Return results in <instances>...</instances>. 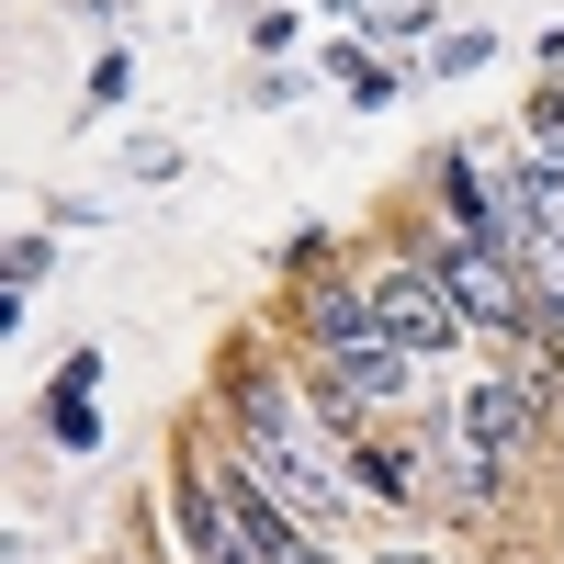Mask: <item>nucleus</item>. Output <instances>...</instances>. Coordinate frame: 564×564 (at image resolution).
<instances>
[{
	"label": "nucleus",
	"mask_w": 564,
	"mask_h": 564,
	"mask_svg": "<svg viewBox=\"0 0 564 564\" xmlns=\"http://www.w3.org/2000/svg\"><path fill=\"white\" fill-rule=\"evenodd\" d=\"M372 564H441V553H372Z\"/></svg>",
	"instance_id": "obj_10"
},
{
	"label": "nucleus",
	"mask_w": 564,
	"mask_h": 564,
	"mask_svg": "<svg viewBox=\"0 0 564 564\" xmlns=\"http://www.w3.org/2000/svg\"><path fill=\"white\" fill-rule=\"evenodd\" d=\"M463 441H475L486 463L531 452V384H463Z\"/></svg>",
	"instance_id": "obj_4"
},
{
	"label": "nucleus",
	"mask_w": 564,
	"mask_h": 564,
	"mask_svg": "<svg viewBox=\"0 0 564 564\" xmlns=\"http://www.w3.org/2000/svg\"><path fill=\"white\" fill-rule=\"evenodd\" d=\"M238 452L260 463V486L282 497V508H305V520H327L350 486H339V452H327V430H316V406L294 395V384H271V372H249L238 384Z\"/></svg>",
	"instance_id": "obj_1"
},
{
	"label": "nucleus",
	"mask_w": 564,
	"mask_h": 564,
	"mask_svg": "<svg viewBox=\"0 0 564 564\" xmlns=\"http://www.w3.org/2000/svg\"><path fill=\"white\" fill-rule=\"evenodd\" d=\"M305 327H316V350H327V361L361 350V339H384V316H372V282H316V294H305Z\"/></svg>",
	"instance_id": "obj_5"
},
{
	"label": "nucleus",
	"mask_w": 564,
	"mask_h": 564,
	"mask_svg": "<svg viewBox=\"0 0 564 564\" xmlns=\"http://www.w3.org/2000/svg\"><path fill=\"white\" fill-rule=\"evenodd\" d=\"M361 486L372 497H417V441L406 452H361Z\"/></svg>",
	"instance_id": "obj_7"
},
{
	"label": "nucleus",
	"mask_w": 564,
	"mask_h": 564,
	"mask_svg": "<svg viewBox=\"0 0 564 564\" xmlns=\"http://www.w3.org/2000/svg\"><path fill=\"white\" fill-rule=\"evenodd\" d=\"M542 316H553V327H564V238H553V249H542Z\"/></svg>",
	"instance_id": "obj_9"
},
{
	"label": "nucleus",
	"mask_w": 564,
	"mask_h": 564,
	"mask_svg": "<svg viewBox=\"0 0 564 564\" xmlns=\"http://www.w3.org/2000/svg\"><path fill=\"white\" fill-rule=\"evenodd\" d=\"M372 316H384V339H395V350H417V361L463 339V305H452L441 260H395V271H372Z\"/></svg>",
	"instance_id": "obj_2"
},
{
	"label": "nucleus",
	"mask_w": 564,
	"mask_h": 564,
	"mask_svg": "<svg viewBox=\"0 0 564 564\" xmlns=\"http://www.w3.org/2000/svg\"><path fill=\"white\" fill-rule=\"evenodd\" d=\"M531 135H542V159H564V90H542V102H531Z\"/></svg>",
	"instance_id": "obj_8"
},
{
	"label": "nucleus",
	"mask_w": 564,
	"mask_h": 564,
	"mask_svg": "<svg viewBox=\"0 0 564 564\" xmlns=\"http://www.w3.org/2000/svg\"><path fill=\"white\" fill-rule=\"evenodd\" d=\"M441 282H452V305H463V327H520V260L508 249H486V238H463V249H441Z\"/></svg>",
	"instance_id": "obj_3"
},
{
	"label": "nucleus",
	"mask_w": 564,
	"mask_h": 564,
	"mask_svg": "<svg viewBox=\"0 0 564 564\" xmlns=\"http://www.w3.org/2000/svg\"><path fill=\"white\" fill-rule=\"evenodd\" d=\"M181 520H193V542H204V564H260V553H249V531L226 520V497H215V486H193V497H181Z\"/></svg>",
	"instance_id": "obj_6"
}]
</instances>
